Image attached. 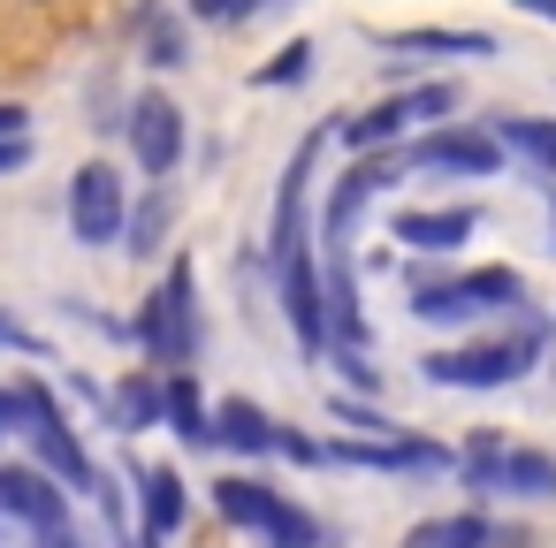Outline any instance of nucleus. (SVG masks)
<instances>
[{
  "label": "nucleus",
  "instance_id": "nucleus-4",
  "mask_svg": "<svg viewBox=\"0 0 556 548\" xmlns=\"http://www.w3.org/2000/svg\"><path fill=\"white\" fill-rule=\"evenodd\" d=\"M465 480L472 502H495V495H518V502H548L556 495V457L548 449H510L495 434H472V457L450 464Z\"/></svg>",
  "mask_w": 556,
  "mask_h": 548
},
{
  "label": "nucleus",
  "instance_id": "nucleus-21",
  "mask_svg": "<svg viewBox=\"0 0 556 548\" xmlns=\"http://www.w3.org/2000/svg\"><path fill=\"white\" fill-rule=\"evenodd\" d=\"M381 47H389V54H442V62H450V54H472V62L495 54L488 31H389Z\"/></svg>",
  "mask_w": 556,
  "mask_h": 548
},
{
  "label": "nucleus",
  "instance_id": "nucleus-1",
  "mask_svg": "<svg viewBox=\"0 0 556 548\" xmlns=\"http://www.w3.org/2000/svg\"><path fill=\"white\" fill-rule=\"evenodd\" d=\"M518 320H526L518 335H495V343H465V351H427V358H419V373H427L434 388H472V396L526 381V373H533V358H541V343H548V320H541L533 305H526Z\"/></svg>",
  "mask_w": 556,
  "mask_h": 548
},
{
  "label": "nucleus",
  "instance_id": "nucleus-27",
  "mask_svg": "<svg viewBox=\"0 0 556 548\" xmlns=\"http://www.w3.org/2000/svg\"><path fill=\"white\" fill-rule=\"evenodd\" d=\"M24 123H31V115H24V107H16V100H0V138H16V130H24Z\"/></svg>",
  "mask_w": 556,
  "mask_h": 548
},
{
  "label": "nucleus",
  "instance_id": "nucleus-10",
  "mask_svg": "<svg viewBox=\"0 0 556 548\" xmlns=\"http://www.w3.org/2000/svg\"><path fill=\"white\" fill-rule=\"evenodd\" d=\"M0 525H24V533L70 525V487L39 464H0Z\"/></svg>",
  "mask_w": 556,
  "mask_h": 548
},
{
  "label": "nucleus",
  "instance_id": "nucleus-25",
  "mask_svg": "<svg viewBox=\"0 0 556 548\" xmlns=\"http://www.w3.org/2000/svg\"><path fill=\"white\" fill-rule=\"evenodd\" d=\"M336 419H343V426H358V434H396V426H389V411H374V404H358V396H336Z\"/></svg>",
  "mask_w": 556,
  "mask_h": 548
},
{
  "label": "nucleus",
  "instance_id": "nucleus-16",
  "mask_svg": "<svg viewBox=\"0 0 556 548\" xmlns=\"http://www.w3.org/2000/svg\"><path fill=\"white\" fill-rule=\"evenodd\" d=\"M480 130H488L510 161H526L533 176H556V123H541V115H503V107H495Z\"/></svg>",
  "mask_w": 556,
  "mask_h": 548
},
{
  "label": "nucleus",
  "instance_id": "nucleus-18",
  "mask_svg": "<svg viewBox=\"0 0 556 548\" xmlns=\"http://www.w3.org/2000/svg\"><path fill=\"white\" fill-rule=\"evenodd\" d=\"M138 518H146V533H176L184 518H191V495H184V480L168 472V464H153V472H138Z\"/></svg>",
  "mask_w": 556,
  "mask_h": 548
},
{
  "label": "nucleus",
  "instance_id": "nucleus-26",
  "mask_svg": "<svg viewBox=\"0 0 556 548\" xmlns=\"http://www.w3.org/2000/svg\"><path fill=\"white\" fill-rule=\"evenodd\" d=\"M16 168H31V138H24V130L0 138V176H16Z\"/></svg>",
  "mask_w": 556,
  "mask_h": 548
},
{
  "label": "nucleus",
  "instance_id": "nucleus-3",
  "mask_svg": "<svg viewBox=\"0 0 556 548\" xmlns=\"http://www.w3.org/2000/svg\"><path fill=\"white\" fill-rule=\"evenodd\" d=\"M199 267L191 259H176L168 267V282L138 305V320H130V343L153 358V366H191L199 358Z\"/></svg>",
  "mask_w": 556,
  "mask_h": 548
},
{
  "label": "nucleus",
  "instance_id": "nucleus-15",
  "mask_svg": "<svg viewBox=\"0 0 556 548\" xmlns=\"http://www.w3.org/2000/svg\"><path fill=\"white\" fill-rule=\"evenodd\" d=\"M161 426H168L184 449H214V404L199 396L191 373H168V381H161Z\"/></svg>",
  "mask_w": 556,
  "mask_h": 548
},
{
  "label": "nucleus",
  "instance_id": "nucleus-6",
  "mask_svg": "<svg viewBox=\"0 0 556 548\" xmlns=\"http://www.w3.org/2000/svg\"><path fill=\"white\" fill-rule=\"evenodd\" d=\"M24 388V442H31V457H39V472H54L62 487H77V495H92V480H100V464L85 457V442H77V426L62 419V404L39 388V381H16Z\"/></svg>",
  "mask_w": 556,
  "mask_h": 548
},
{
  "label": "nucleus",
  "instance_id": "nucleus-2",
  "mask_svg": "<svg viewBox=\"0 0 556 548\" xmlns=\"http://www.w3.org/2000/svg\"><path fill=\"white\" fill-rule=\"evenodd\" d=\"M526 275L518 267H472V275H412V320L427 328H465L488 313H518Z\"/></svg>",
  "mask_w": 556,
  "mask_h": 548
},
{
  "label": "nucleus",
  "instance_id": "nucleus-7",
  "mask_svg": "<svg viewBox=\"0 0 556 548\" xmlns=\"http://www.w3.org/2000/svg\"><path fill=\"white\" fill-rule=\"evenodd\" d=\"M396 168H412V176H495L503 168V145L488 138V130H427V138H396Z\"/></svg>",
  "mask_w": 556,
  "mask_h": 548
},
{
  "label": "nucleus",
  "instance_id": "nucleus-23",
  "mask_svg": "<svg viewBox=\"0 0 556 548\" xmlns=\"http://www.w3.org/2000/svg\"><path fill=\"white\" fill-rule=\"evenodd\" d=\"M305 69H313V39H290V47H282V54H275V62H267L252 85H267V92H290V85H305Z\"/></svg>",
  "mask_w": 556,
  "mask_h": 548
},
{
  "label": "nucleus",
  "instance_id": "nucleus-8",
  "mask_svg": "<svg viewBox=\"0 0 556 548\" xmlns=\"http://www.w3.org/2000/svg\"><path fill=\"white\" fill-rule=\"evenodd\" d=\"M123 206H130V183H123V168L115 161H85L77 176H70V237L77 244H115L123 237Z\"/></svg>",
  "mask_w": 556,
  "mask_h": 548
},
{
  "label": "nucleus",
  "instance_id": "nucleus-24",
  "mask_svg": "<svg viewBox=\"0 0 556 548\" xmlns=\"http://www.w3.org/2000/svg\"><path fill=\"white\" fill-rule=\"evenodd\" d=\"M0 351H24V358H39V366L54 358V351H47V335H31L16 313H0Z\"/></svg>",
  "mask_w": 556,
  "mask_h": 548
},
{
  "label": "nucleus",
  "instance_id": "nucleus-19",
  "mask_svg": "<svg viewBox=\"0 0 556 548\" xmlns=\"http://www.w3.org/2000/svg\"><path fill=\"white\" fill-rule=\"evenodd\" d=\"M404 548H495V518H488V510H450V518H419Z\"/></svg>",
  "mask_w": 556,
  "mask_h": 548
},
{
  "label": "nucleus",
  "instance_id": "nucleus-5",
  "mask_svg": "<svg viewBox=\"0 0 556 548\" xmlns=\"http://www.w3.org/2000/svg\"><path fill=\"white\" fill-rule=\"evenodd\" d=\"M450 115H457V85L442 77V85H412V92H396V100H374L366 115H336V138H343L351 153H381V145L412 138L419 123H450Z\"/></svg>",
  "mask_w": 556,
  "mask_h": 548
},
{
  "label": "nucleus",
  "instance_id": "nucleus-12",
  "mask_svg": "<svg viewBox=\"0 0 556 548\" xmlns=\"http://www.w3.org/2000/svg\"><path fill=\"white\" fill-rule=\"evenodd\" d=\"M320 130L290 153V168H282V183H275V221H267V259H282V252H305L313 237H305V183H313V168H320Z\"/></svg>",
  "mask_w": 556,
  "mask_h": 548
},
{
  "label": "nucleus",
  "instance_id": "nucleus-22",
  "mask_svg": "<svg viewBox=\"0 0 556 548\" xmlns=\"http://www.w3.org/2000/svg\"><path fill=\"white\" fill-rule=\"evenodd\" d=\"M138 31H146V62H153V69H184V24L161 9V0H146V9H138Z\"/></svg>",
  "mask_w": 556,
  "mask_h": 548
},
{
  "label": "nucleus",
  "instance_id": "nucleus-11",
  "mask_svg": "<svg viewBox=\"0 0 556 548\" xmlns=\"http://www.w3.org/2000/svg\"><path fill=\"white\" fill-rule=\"evenodd\" d=\"M275 282H282V313H290L298 351L320 358V351H328V313H320V259H313V244H305V252H282V259H275Z\"/></svg>",
  "mask_w": 556,
  "mask_h": 548
},
{
  "label": "nucleus",
  "instance_id": "nucleus-28",
  "mask_svg": "<svg viewBox=\"0 0 556 548\" xmlns=\"http://www.w3.org/2000/svg\"><path fill=\"white\" fill-rule=\"evenodd\" d=\"M526 16H541V24H556V0H518Z\"/></svg>",
  "mask_w": 556,
  "mask_h": 548
},
{
  "label": "nucleus",
  "instance_id": "nucleus-17",
  "mask_svg": "<svg viewBox=\"0 0 556 548\" xmlns=\"http://www.w3.org/2000/svg\"><path fill=\"white\" fill-rule=\"evenodd\" d=\"M214 449L267 457V449H275V419H267L252 396H229V404H214Z\"/></svg>",
  "mask_w": 556,
  "mask_h": 548
},
{
  "label": "nucleus",
  "instance_id": "nucleus-29",
  "mask_svg": "<svg viewBox=\"0 0 556 548\" xmlns=\"http://www.w3.org/2000/svg\"><path fill=\"white\" fill-rule=\"evenodd\" d=\"M548 237H556V191H548Z\"/></svg>",
  "mask_w": 556,
  "mask_h": 548
},
{
  "label": "nucleus",
  "instance_id": "nucleus-13",
  "mask_svg": "<svg viewBox=\"0 0 556 548\" xmlns=\"http://www.w3.org/2000/svg\"><path fill=\"white\" fill-rule=\"evenodd\" d=\"M472 229H480L472 206H412V214L389 221V237H396L412 259H450L457 244H472Z\"/></svg>",
  "mask_w": 556,
  "mask_h": 548
},
{
  "label": "nucleus",
  "instance_id": "nucleus-20",
  "mask_svg": "<svg viewBox=\"0 0 556 548\" xmlns=\"http://www.w3.org/2000/svg\"><path fill=\"white\" fill-rule=\"evenodd\" d=\"M108 419H115L123 434H146V426H161V381H153V366H130V381L108 396Z\"/></svg>",
  "mask_w": 556,
  "mask_h": 548
},
{
  "label": "nucleus",
  "instance_id": "nucleus-9",
  "mask_svg": "<svg viewBox=\"0 0 556 548\" xmlns=\"http://www.w3.org/2000/svg\"><path fill=\"white\" fill-rule=\"evenodd\" d=\"M123 138H130L138 176H176V161H184V107L168 92H138L123 107Z\"/></svg>",
  "mask_w": 556,
  "mask_h": 548
},
{
  "label": "nucleus",
  "instance_id": "nucleus-14",
  "mask_svg": "<svg viewBox=\"0 0 556 548\" xmlns=\"http://www.w3.org/2000/svg\"><path fill=\"white\" fill-rule=\"evenodd\" d=\"M176 214H184V199L168 191V176H153V183H146V199H138V206H123V237H115V244H123V252H138V259H153V252L168 244Z\"/></svg>",
  "mask_w": 556,
  "mask_h": 548
}]
</instances>
